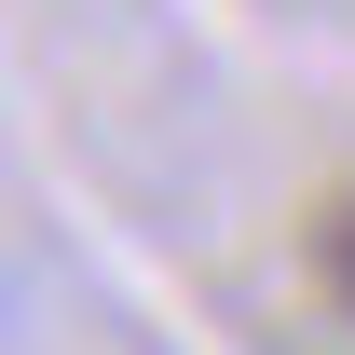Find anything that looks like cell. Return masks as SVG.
Returning <instances> with one entry per match:
<instances>
[{"label":"cell","instance_id":"1","mask_svg":"<svg viewBox=\"0 0 355 355\" xmlns=\"http://www.w3.org/2000/svg\"><path fill=\"white\" fill-rule=\"evenodd\" d=\"M314 260H328V287H342V314H355V191L314 219Z\"/></svg>","mask_w":355,"mask_h":355}]
</instances>
